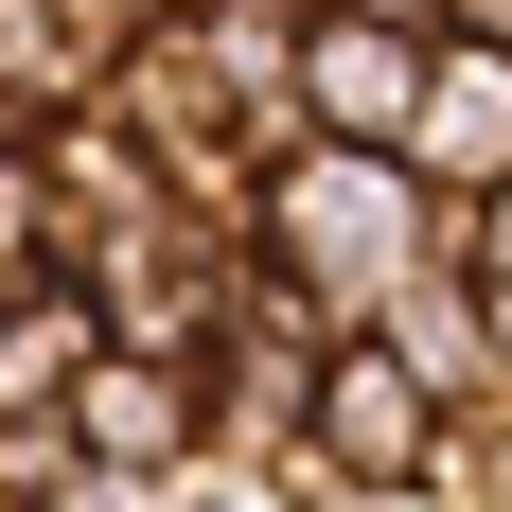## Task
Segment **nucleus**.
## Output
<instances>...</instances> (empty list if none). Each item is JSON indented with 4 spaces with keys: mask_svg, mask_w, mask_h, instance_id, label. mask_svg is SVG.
Masks as SVG:
<instances>
[{
    "mask_svg": "<svg viewBox=\"0 0 512 512\" xmlns=\"http://www.w3.org/2000/svg\"><path fill=\"white\" fill-rule=\"evenodd\" d=\"M442 212H460V195H424L389 142H283L265 195H248V265H265L301 318L354 336V318H389L424 265H442Z\"/></svg>",
    "mask_w": 512,
    "mask_h": 512,
    "instance_id": "obj_1",
    "label": "nucleus"
},
{
    "mask_svg": "<svg viewBox=\"0 0 512 512\" xmlns=\"http://www.w3.org/2000/svg\"><path fill=\"white\" fill-rule=\"evenodd\" d=\"M283 460H301L318 495H442V512H460V477H442V389H424V354L389 336V318L318 336V371H301V442H283Z\"/></svg>",
    "mask_w": 512,
    "mask_h": 512,
    "instance_id": "obj_2",
    "label": "nucleus"
},
{
    "mask_svg": "<svg viewBox=\"0 0 512 512\" xmlns=\"http://www.w3.org/2000/svg\"><path fill=\"white\" fill-rule=\"evenodd\" d=\"M424 53H442L424 0H318V18H301V142H389V159H407Z\"/></svg>",
    "mask_w": 512,
    "mask_h": 512,
    "instance_id": "obj_3",
    "label": "nucleus"
},
{
    "mask_svg": "<svg viewBox=\"0 0 512 512\" xmlns=\"http://www.w3.org/2000/svg\"><path fill=\"white\" fill-rule=\"evenodd\" d=\"M407 177H424V195H477V177H512V36H442V53H424Z\"/></svg>",
    "mask_w": 512,
    "mask_h": 512,
    "instance_id": "obj_4",
    "label": "nucleus"
},
{
    "mask_svg": "<svg viewBox=\"0 0 512 512\" xmlns=\"http://www.w3.org/2000/svg\"><path fill=\"white\" fill-rule=\"evenodd\" d=\"M53 424H71L106 477H177V460H195V371H177V354H124V336H106V354L71 371V407H53Z\"/></svg>",
    "mask_w": 512,
    "mask_h": 512,
    "instance_id": "obj_5",
    "label": "nucleus"
},
{
    "mask_svg": "<svg viewBox=\"0 0 512 512\" xmlns=\"http://www.w3.org/2000/svg\"><path fill=\"white\" fill-rule=\"evenodd\" d=\"M124 0H0V124H53V106H89L124 71Z\"/></svg>",
    "mask_w": 512,
    "mask_h": 512,
    "instance_id": "obj_6",
    "label": "nucleus"
},
{
    "mask_svg": "<svg viewBox=\"0 0 512 512\" xmlns=\"http://www.w3.org/2000/svg\"><path fill=\"white\" fill-rule=\"evenodd\" d=\"M71 230H53V177H36V124H0V283H53Z\"/></svg>",
    "mask_w": 512,
    "mask_h": 512,
    "instance_id": "obj_7",
    "label": "nucleus"
},
{
    "mask_svg": "<svg viewBox=\"0 0 512 512\" xmlns=\"http://www.w3.org/2000/svg\"><path fill=\"white\" fill-rule=\"evenodd\" d=\"M442 265H460L477 301H512V177H477V195L442 212Z\"/></svg>",
    "mask_w": 512,
    "mask_h": 512,
    "instance_id": "obj_8",
    "label": "nucleus"
},
{
    "mask_svg": "<svg viewBox=\"0 0 512 512\" xmlns=\"http://www.w3.org/2000/svg\"><path fill=\"white\" fill-rule=\"evenodd\" d=\"M424 18H442V36H512V0H424Z\"/></svg>",
    "mask_w": 512,
    "mask_h": 512,
    "instance_id": "obj_9",
    "label": "nucleus"
}]
</instances>
